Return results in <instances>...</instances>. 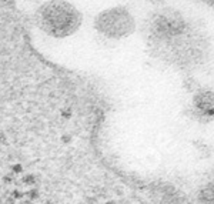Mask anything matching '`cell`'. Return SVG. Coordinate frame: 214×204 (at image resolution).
Listing matches in <instances>:
<instances>
[{"instance_id": "6da1fadb", "label": "cell", "mask_w": 214, "mask_h": 204, "mask_svg": "<svg viewBox=\"0 0 214 204\" xmlns=\"http://www.w3.org/2000/svg\"><path fill=\"white\" fill-rule=\"evenodd\" d=\"M150 49L157 60L189 76L204 72L214 60V46L210 37L194 25L184 33Z\"/></svg>"}, {"instance_id": "7a4b0ae2", "label": "cell", "mask_w": 214, "mask_h": 204, "mask_svg": "<svg viewBox=\"0 0 214 204\" xmlns=\"http://www.w3.org/2000/svg\"><path fill=\"white\" fill-rule=\"evenodd\" d=\"M34 22L41 32L56 39L73 36L83 23V14L66 0H49L37 7Z\"/></svg>"}, {"instance_id": "3957f363", "label": "cell", "mask_w": 214, "mask_h": 204, "mask_svg": "<svg viewBox=\"0 0 214 204\" xmlns=\"http://www.w3.org/2000/svg\"><path fill=\"white\" fill-rule=\"evenodd\" d=\"M193 25L180 10L171 7L160 9L153 12L146 20V39L147 44L157 46L160 43L173 39L181 33H184Z\"/></svg>"}, {"instance_id": "277c9868", "label": "cell", "mask_w": 214, "mask_h": 204, "mask_svg": "<svg viewBox=\"0 0 214 204\" xmlns=\"http://www.w3.org/2000/svg\"><path fill=\"white\" fill-rule=\"evenodd\" d=\"M96 32L111 40H120L136 32V19L126 6H114L101 10L94 17Z\"/></svg>"}, {"instance_id": "5b68a950", "label": "cell", "mask_w": 214, "mask_h": 204, "mask_svg": "<svg viewBox=\"0 0 214 204\" xmlns=\"http://www.w3.org/2000/svg\"><path fill=\"white\" fill-rule=\"evenodd\" d=\"M187 113L203 124L214 122V86H194Z\"/></svg>"}, {"instance_id": "8992f818", "label": "cell", "mask_w": 214, "mask_h": 204, "mask_svg": "<svg viewBox=\"0 0 214 204\" xmlns=\"http://www.w3.org/2000/svg\"><path fill=\"white\" fill-rule=\"evenodd\" d=\"M34 176L33 174H27V176H25L23 177V183H26V184H34Z\"/></svg>"}, {"instance_id": "52a82bcc", "label": "cell", "mask_w": 214, "mask_h": 204, "mask_svg": "<svg viewBox=\"0 0 214 204\" xmlns=\"http://www.w3.org/2000/svg\"><path fill=\"white\" fill-rule=\"evenodd\" d=\"M12 171L19 174V173L23 171V167H22V164H14V166H12Z\"/></svg>"}, {"instance_id": "ba28073f", "label": "cell", "mask_w": 214, "mask_h": 204, "mask_svg": "<svg viewBox=\"0 0 214 204\" xmlns=\"http://www.w3.org/2000/svg\"><path fill=\"white\" fill-rule=\"evenodd\" d=\"M27 194H29V197H30V198H37V196H39V191H37V190H30Z\"/></svg>"}, {"instance_id": "9c48e42d", "label": "cell", "mask_w": 214, "mask_h": 204, "mask_svg": "<svg viewBox=\"0 0 214 204\" xmlns=\"http://www.w3.org/2000/svg\"><path fill=\"white\" fill-rule=\"evenodd\" d=\"M61 140H63V143H69L70 141V136H63Z\"/></svg>"}, {"instance_id": "30bf717a", "label": "cell", "mask_w": 214, "mask_h": 204, "mask_svg": "<svg viewBox=\"0 0 214 204\" xmlns=\"http://www.w3.org/2000/svg\"><path fill=\"white\" fill-rule=\"evenodd\" d=\"M13 194H14V197H16V198H20V197H22V191H14Z\"/></svg>"}, {"instance_id": "8fae6325", "label": "cell", "mask_w": 214, "mask_h": 204, "mask_svg": "<svg viewBox=\"0 0 214 204\" xmlns=\"http://www.w3.org/2000/svg\"><path fill=\"white\" fill-rule=\"evenodd\" d=\"M207 1V4H208V6H211V7L214 9V0H206Z\"/></svg>"}, {"instance_id": "7c38bea8", "label": "cell", "mask_w": 214, "mask_h": 204, "mask_svg": "<svg viewBox=\"0 0 214 204\" xmlns=\"http://www.w3.org/2000/svg\"><path fill=\"white\" fill-rule=\"evenodd\" d=\"M213 183H214V180H213Z\"/></svg>"}]
</instances>
